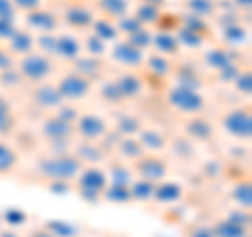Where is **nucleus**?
<instances>
[{
    "mask_svg": "<svg viewBox=\"0 0 252 237\" xmlns=\"http://www.w3.org/2000/svg\"><path fill=\"white\" fill-rule=\"evenodd\" d=\"M15 67V61H13V55L9 49L0 46V72H6V69Z\"/></svg>",
    "mask_w": 252,
    "mask_h": 237,
    "instance_id": "obj_51",
    "label": "nucleus"
},
{
    "mask_svg": "<svg viewBox=\"0 0 252 237\" xmlns=\"http://www.w3.org/2000/svg\"><path fill=\"white\" fill-rule=\"evenodd\" d=\"M93 31H94V36L101 38L103 42H109V40H116L118 38V28H116V23L109 21V17H103V19H94L93 21Z\"/></svg>",
    "mask_w": 252,
    "mask_h": 237,
    "instance_id": "obj_22",
    "label": "nucleus"
},
{
    "mask_svg": "<svg viewBox=\"0 0 252 237\" xmlns=\"http://www.w3.org/2000/svg\"><path fill=\"white\" fill-rule=\"evenodd\" d=\"M80 51H82V44L76 36H72V34L57 36V42H55V55H59L61 59L74 61L76 57H80Z\"/></svg>",
    "mask_w": 252,
    "mask_h": 237,
    "instance_id": "obj_13",
    "label": "nucleus"
},
{
    "mask_svg": "<svg viewBox=\"0 0 252 237\" xmlns=\"http://www.w3.org/2000/svg\"><path fill=\"white\" fill-rule=\"evenodd\" d=\"M189 9L193 11V15H198V17H208L212 13V0H189Z\"/></svg>",
    "mask_w": 252,
    "mask_h": 237,
    "instance_id": "obj_40",
    "label": "nucleus"
},
{
    "mask_svg": "<svg viewBox=\"0 0 252 237\" xmlns=\"http://www.w3.org/2000/svg\"><path fill=\"white\" fill-rule=\"evenodd\" d=\"M135 170H137V175H141V178L149 180V183H160L168 172L166 162L160 160L158 155H147V153H143L135 162Z\"/></svg>",
    "mask_w": 252,
    "mask_h": 237,
    "instance_id": "obj_7",
    "label": "nucleus"
},
{
    "mask_svg": "<svg viewBox=\"0 0 252 237\" xmlns=\"http://www.w3.org/2000/svg\"><path fill=\"white\" fill-rule=\"evenodd\" d=\"M118 130H120V134H124V137H130V134L141 130V122L135 116H122L120 122H118Z\"/></svg>",
    "mask_w": 252,
    "mask_h": 237,
    "instance_id": "obj_38",
    "label": "nucleus"
},
{
    "mask_svg": "<svg viewBox=\"0 0 252 237\" xmlns=\"http://www.w3.org/2000/svg\"><path fill=\"white\" fill-rule=\"evenodd\" d=\"M57 90L61 94L63 101H78V99H84L91 90V80H86L84 76L80 74H67L63 76V80L57 84Z\"/></svg>",
    "mask_w": 252,
    "mask_h": 237,
    "instance_id": "obj_6",
    "label": "nucleus"
},
{
    "mask_svg": "<svg viewBox=\"0 0 252 237\" xmlns=\"http://www.w3.org/2000/svg\"><path fill=\"white\" fill-rule=\"evenodd\" d=\"M15 166H17V153H15V149L0 141V177L13 172Z\"/></svg>",
    "mask_w": 252,
    "mask_h": 237,
    "instance_id": "obj_25",
    "label": "nucleus"
},
{
    "mask_svg": "<svg viewBox=\"0 0 252 237\" xmlns=\"http://www.w3.org/2000/svg\"><path fill=\"white\" fill-rule=\"evenodd\" d=\"M99 6L107 17H116V19L124 17L126 11H128V2L126 0H101Z\"/></svg>",
    "mask_w": 252,
    "mask_h": 237,
    "instance_id": "obj_29",
    "label": "nucleus"
},
{
    "mask_svg": "<svg viewBox=\"0 0 252 237\" xmlns=\"http://www.w3.org/2000/svg\"><path fill=\"white\" fill-rule=\"evenodd\" d=\"M55 42H57V34H42L36 40V44L40 46L42 55H55Z\"/></svg>",
    "mask_w": 252,
    "mask_h": 237,
    "instance_id": "obj_43",
    "label": "nucleus"
},
{
    "mask_svg": "<svg viewBox=\"0 0 252 237\" xmlns=\"http://www.w3.org/2000/svg\"><path fill=\"white\" fill-rule=\"evenodd\" d=\"M28 26L32 30L40 31V34H53V31L57 30V26H59V19L49 11L38 9V11H32L28 15Z\"/></svg>",
    "mask_w": 252,
    "mask_h": 237,
    "instance_id": "obj_12",
    "label": "nucleus"
},
{
    "mask_svg": "<svg viewBox=\"0 0 252 237\" xmlns=\"http://www.w3.org/2000/svg\"><path fill=\"white\" fill-rule=\"evenodd\" d=\"M118 31H126V34H132V31H137L139 28H143V23H141L137 17H120L118 19Z\"/></svg>",
    "mask_w": 252,
    "mask_h": 237,
    "instance_id": "obj_42",
    "label": "nucleus"
},
{
    "mask_svg": "<svg viewBox=\"0 0 252 237\" xmlns=\"http://www.w3.org/2000/svg\"><path fill=\"white\" fill-rule=\"evenodd\" d=\"M74 130H78V134H80L84 141L94 143V141L105 137L107 122L97 114H84V116H78V120L74 124Z\"/></svg>",
    "mask_w": 252,
    "mask_h": 237,
    "instance_id": "obj_4",
    "label": "nucleus"
},
{
    "mask_svg": "<svg viewBox=\"0 0 252 237\" xmlns=\"http://www.w3.org/2000/svg\"><path fill=\"white\" fill-rule=\"evenodd\" d=\"M78 178V191H93V193H103V189L107 187V175L97 166H89L82 168Z\"/></svg>",
    "mask_w": 252,
    "mask_h": 237,
    "instance_id": "obj_8",
    "label": "nucleus"
},
{
    "mask_svg": "<svg viewBox=\"0 0 252 237\" xmlns=\"http://www.w3.org/2000/svg\"><path fill=\"white\" fill-rule=\"evenodd\" d=\"M32 99H34V103L38 107H44V109H57L63 103L57 86L55 84H42V82H38V86L34 89V94H32Z\"/></svg>",
    "mask_w": 252,
    "mask_h": 237,
    "instance_id": "obj_11",
    "label": "nucleus"
},
{
    "mask_svg": "<svg viewBox=\"0 0 252 237\" xmlns=\"http://www.w3.org/2000/svg\"><path fill=\"white\" fill-rule=\"evenodd\" d=\"M116 86H118V90H120L122 99H132L143 90V80L135 74H122L116 80Z\"/></svg>",
    "mask_w": 252,
    "mask_h": 237,
    "instance_id": "obj_17",
    "label": "nucleus"
},
{
    "mask_svg": "<svg viewBox=\"0 0 252 237\" xmlns=\"http://www.w3.org/2000/svg\"><path fill=\"white\" fill-rule=\"evenodd\" d=\"M181 195H183V189L177 183H156L154 187V200L160 204H172L181 200Z\"/></svg>",
    "mask_w": 252,
    "mask_h": 237,
    "instance_id": "obj_19",
    "label": "nucleus"
},
{
    "mask_svg": "<svg viewBox=\"0 0 252 237\" xmlns=\"http://www.w3.org/2000/svg\"><path fill=\"white\" fill-rule=\"evenodd\" d=\"M212 233L219 235V237H244V235H246V231H244V225L233 223V220H229V218L223 220V223H219Z\"/></svg>",
    "mask_w": 252,
    "mask_h": 237,
    "instance_id": "obj_31",
    "label": "nucleus"
},
{
    "mask_svg": "<svg viewBox=\"0 0 252 237\" xmlns=\"http://www.w3.org/2000/svg\"><path fill=\"white\" fill-rule=\"evenodd\" d=\"M158 17H160V9H158L156 4H147L143 2L139 6V11H137V19L141 23H156Z\"/></svg>",
    "mask_w": 252,
    "mask_h": 237,
    "instance_id": "obj_37",
    "label": "nucleus"
},
{
    "mask_svg": "<svg viewBox=\"0 0 252 237\" xmlns=\"http://www.w3.org/2000/svg\"><path fill=\"white\" fill-rule=\"evenodd\" d=\"M187 134L198 141H208L212 139V124L208 120H204V118L195 116L187 122Z\"/></svg>",
    "mask_w": 252,
    "mask_h": 237,
    "instance_id": "obj_20",
    "label": "nucleus"
},
{
    "mask_svg": "<svg viewBox=\"0 0 252 237\" xmlns=\"http://www.w3.org/2000/svg\"><path fill=\"white\" fill-rule=\"evenodd\" d=\"M42 134L53 143H59V141H67L74 134V124H69L61 118L53 116L42 124Z\"/></svg>",
    "mask_w": 252,
    "mask_h": 237,
    "instance_id": "obj_10",
    "label": "nucleus"
},
{
    "mask_svg": "<svg viewBox=\"0 0 252 237\" xmlns=\"http://www.w3.org/2000/svg\"><path fill=\"white\" fill-rule=\"evenodd\" d=\"M145 2H147V4H156V6H158V4H162L164 0H145Z\"/></svg>",
    "mask_w": 252,
    "mask_h": 237,
    "instance_id": "obj_57",
    "label": "nucleus"
},
{
    "mask_svg": "<svg viewBox=\"0 0 252 237\" xmlns=\"http://www.w3.org/2000/svg\"><path fill=\"white\" fill-rule=\"evenodd\" d=\"M17 72L21 74L23 80L38 84V82H44L46 78L51 76L53 61L49 59V55L30 53V55H23V59L19 61V65H17Z\"/></svg>",
    "mask_w": 252,
    "mask_h": 237,
    "instance_id": "obj_2",
    "label": "nucleus"
},
{
    "mask_svg": "<svg viewBox=\"0 0 252 237\" xmlns=\"http://www.w3.org/2000/svg\"><path fill=\"white\" fill-rule=\"evenodd\" d=\"M132 46H137V49H141V51H145L147 46H152V34H149L147 30H143V28H139L137 31H132V34H128V38H126Z\"/></svg>",
    "mask_w": 252,
    "mask_h": 237,
    "instance_id": "obj_35",
    "label": "nucleus"
},
{
    "mask_svg": "<svg viewBox=\"0 0 252 237\" xmlns=\"http://www.w3.org/2000/svg\"><path fill=\"white\" fill-rule=\"evenodd\" d=\"M15 34V26L9 19H0V42H6Z\"/></svg>",
    "mask_w": 252,
    "mask_h": 237,
    "instance_id": "obj_52",
    "label": "nucleus"
},
{
    "mask_svg": "<svg viewBox=\"0 0 252 237\" xmlns=\"http://www.w3.org/2000/svg\"><path fill=\"white\" fill-rule=\"evenodd\" d=\"M105 46H107V42H103L101 38H97V36H89V40H86V49H89V53L91 55H94V57H99V55H103L105 53Z\"/></svg>",
    "mask_w": 252,
    "mask_h": 237,
    "instance_id": "obj_45",
    "label": "nucleus"
},
{
    "mask_svg": "<svg viewBox=\"0 0 252 237\" xmlns=\"http://www.w3.org/2000/svg\"><path fill=\"white\" fill-rule=\"evenodd\" d=\"M225 40L227 42H233V44H240L246 40V30L240 28V26H229L225 28Z\"/></svg>",
    "mask_w": 252,
    "mask_h": 237,
    "instance_id": "obj_44",
    "label": "nucleus"
},
{
    "mask_svg": "<svg viewBox=\"0 0 252 237\" xmlns=\"http://www.w3.org/2000/svg\"><path fill=\"white\" fill-rule=\"evenodd\" d=\"M84 168L82 162L78 160L76 155H69V153H59V155H53V157H46V160H40L38 164V170L44 178H51V180H72L80 175V170Z\"/></svg>",
    "mask_w": 252,
    "mask_h": 237,
    "instance_id": "obj_1",
    "label": "nucleus"
},
{
    "mask_svg": "<svg viewBox=\"0 0 252 237\" xmlns=\"http://www.w3.org/2000/svg\"><path fill=\"white\" fill-rule=\"evenodd\" d=\"M235 2H238V4H242V6H250V2H252V0H235Z\"/></svg>",
    "mask_w": 252,
    "mask_h": 237,
    "instance_id": "obj_56",
    "label": "nucleus"
},
{
    "mask_svg": "<svg viewBox=\"0 0 252 237\" xmlns=\"http://www.w3.org/2000/svg\"><path fill=\"white\" fill-rule=\"evenodd\" d=\"M152 46L156 49L158 55H164V57H168V55H177L179 49H181L177 36L170 34V31H166V30H162V31H158L156 36H152Z\"/></svg>",
    "mask_w": 252,
    "mask_h": 237,
    "instance_id": "obj_14",
    "label": "nucleus"
},
{
    "mask_svg": "<svg viewBox=\"0 0 252 237\" xmlns=\"http://www.w3.org/2000/svg\"><path fill=\"white\" fill-rule=\"evenodd\" d=\"M0 237H15V233H2Z\"/></svg>",
    "mask_w": 252,
    "mask_h": 237,
    "instance_id": "obj_58",
    "label": "nucleus"
},
{
    "mask_svg": "<svg viewBox=\"0 0 252 237\" xmlns=\"http://www.w3.org/2000/svg\"><path fill=\"white\" fill-rule=\"evenodd\" d=\"M139 141L145 151H158V149L166 147V139L156 130H139Z\"/></svg>",
    "mask_w": 252,
    "mask_h": 237,
    "instance_id": "obj_24",
    "label": "nucleus"
},
{
    "mask_svg": "<svg viewBox=\"0 0 252 237\" xmlns=\"http://www.w3.org/2000/svg\"><path fill=\"white\" fill-rule=\"evenodd\" d=\"M15 4L13 0H0V19H9L13 21L15 19Z\"/></svg>",
    "mask_w": 252,
    "mask_h": 237,
    "instance_id": "obj_50",
    "label": "nucleus"
},
{
    "mask_svg": "<svg viewBox=\"0 0 252 237\" xmlns=\"http://www.w3.org/2000/svg\"><path fill=\"white\" fill-rule=\"evenodd\" d=\"M252 76H250V72H246V74H240L238 78H235V86H238V90L240 92H244V94H250V90H252Z\"/></svg>",
    "mask_w": 252,
    "mask_h": 237,
    "instance_id": "obj_49",
    "label": "nucleus"
},
{
    "mask_svg": "<svg viewBox=\"0 0 252 237\" xmlns=\"http://www.w3.org/2000/svg\"><path fill=\"white\" fill-rule=\"evenodd\" d=\"M147 63V67H149V72L156 74V76H168L172 72V65H170V61L164 57V55H152L149 59H145Z\"/></svg>",
    "mask_w": 252,
    "mask_h": 237,
    "instance_id": "obj_30",
    "label": "nucleus"
},
{
    "mask_svg": "<svg viewBox=\"0 0 252 237\" xmlns=\"http://www.w3.org/2000/svg\"><path fill=\"white\" fill-rule=\"evenodd\" d=\"M76 157H78V160H80L82 164H84V160L97 164V162L103 160V153H101V149H99L97 145H93V143H89V141H84V145L78 147Z\"/></svg>",
    "mask_w": 252,
    "mask_h": 237,
    "instance_id": "obj_32",
    "label": "nucleus"
},
{
    "mask_svg": "<svg viewBox=\"0 0 252 237\" xmlns=\"http://www.w3.org/2000/svg\"><path fill=\"white\" fill-rule=\"evenodd\" d=\"M4 220L9 225H23L28 220V214L23 210H17V208H9L4 212Z\"/></svg>",
    "mask_w": 252,
    "mask_h": 237,
    "instance_id": "obj_46",
    "label": "nucleus"
},
{
    "mask_svg": "<svg viewBox=\"0 0 252 237\" xmlns=\"http://www.w3.org/2000/svg\"><path fill=\"white\" fill-rule=\"evenodd\" d=\"M30 237H55V235H51L49 231H46V229H42V231H34Z\"/></svg>",
    "mask_w": 252,
    "mask_h": 237,
    "instance_id": "obj_55",
    "label": "nucleus"
},
{
    "mask_svg": "<svg viewBox=\"0 0 252 237\" xmlns=\"http://www.w3.org/2000/svg\"><path fill=\"white\" fill-rule=\"evenodd\" d=\"M223 128L233 139H250L252 134V116L244 109H233V112L223 116Z\"/></svg>",
    "mask_w": 252,
    "mask_h": 237,
    "instance_id": "obj_5",
    "label": "nucleus"
},
{
    "mask_svg": "<svg viewBox=\"0 0 252 237\" xmlns=\"http://www.w3.org/2000/svg\"><path fill=\"white\" fill-rule=\"evenodd\" d=\"M74 72L93 82L101 76V63L94 57H76L74 59Z\"/></svg>",
    "mask_w": 252,
    "mask_h": 237,
    "instance_id": "obj_18",
    "label": "nucleus"
},
{
    "mask_svg": "<svg viewBox=\"0 0 252 237\" xmlns=\"http://www.w3.org/2000/svg\"><path fill=\"white\" fill-rule=\"evenodd\" d=\"M191 237H215V233H212V229H195Z\"/></svg>",
    "mask_w": 252,
    "mask_h": 237,
    "instance_id": "obj_53",
    "label": "nucleus"
},
{
    "mask_svg": "<svg viewBox=\"0 0 252 237\" xmlns=\"http://www.w3.org/2000/svg\"><path fill=\"white\" fill-rule=\"evenodd\" d=\"M206 63L212 69H217V72L233 65V63H231V55L227 53L225 49H212V51H208L206 53Z\"/></svg>",
    "mask_w": 252,
    "mask_h": 237,
    "instance_id": "obj_28",
    "label": "nucleus"
},
{
    "mask_svg": "<svg viewBox=\"0 0 252 237\" xmlns=\"http://www.w3.org/2000/svg\"><path fill=\"white\" fill-rule=\"evenodd\" d=\"M78 193H80V195L84 197V200H86V202H97V200H99V197H101L99 193H93V191H78Z\"/></svg>",
    "mask_w": 252,
    "mask_h": 237,
    "instance_id": "obj_54",
    "label": "nucleus"
},
{
    "mask_svg": "<svg viewBox=\"0 0 252 237\" xmlns=\"http://www.w3.org/2000/svg\"><path fill=\"white\" fill-rule=\"evenodd\" d=\"M154 187L156 183H149V180H137V183H130V200H139V202H147L154 200Z\"/></svg>",
    "mask_w": 252,
    "mask_h": 237,
    "instance_id": "obj_27",
    "label": "nucleus"
},
{
    "mask_svg": "<svg viewBox=\"0 0 252 237\" xmlns=\"http://www.w3.org/2000/svg\"><path fill=\"white\" fill-rule=\"evenodd\" d=\"M9 51L11 55H30L32 51H34V46H36V40H34V36L28 34V31H19V30H15V34L9 38Z\"/></svg>",
    "mask_w": 252,
    "mask_h": 237,
    "instance_id": "obj_16",
    "label": "nucleus"
},
{
    "mask_svg": "<svg viewBox=\"0 0 252 237\" xmlns=\"http://www.w3.org/2000/svg\"><path fill=\"white\" fill-rule=\"evenodd\" d=\"M15 124H17V120H15V114H13V109H11V103L2 97V94H0V134L13 132Z\"/></svg>",
    "mask_w": 252,
    "mask_h": 237,
    "instance_id": "obj_23",
    "label": "nucleus"
},
{
    "mask_svg": "<svg viewBox=\"0 0 252 237\" xmlns=\"http://www.w3.org/2000/svg\"><path fill=\"white\" fill-rule=\"evenodd\" d=\"M78 109H76V105H69V103H61L59 107H57V118H61V120H65V122H69V124H76V120H78Z\"/></svg>",
    "mask_w": 252,
    "mask_h": 237,
    "instance_id": "obj_41",
    "label": "nucleus"
},
{
    "mask_svg": "<svg viewBox=\"0 0 252 237\" xmlns=\"http://www.w3.org/2000/svg\"><path fill=\"white\" fill-rule=\"evenodd\" d=\"M101 94H103L105 99L112 101V103H118V101H122V94H120V90H118L116 82L105 84V86H103V90H101Z\"/></svg>",
    "mask_w": 252,
    "mask_h": 237,
    "instance_id": "obj_47",
    "label": "nucleus"
},
{
    "mask_svg": "<svg viewBox=\"0 0 252 237\" xmlns=\"http://www.w3.org/2000/svg\"><path fill=\"white\" fill-rule=\"evenodd\" d=\"M109 180L116 185H130V170H126V166H114L109 170Z\"/></svg>",
    "mask_w": 252,
    "mask_h": 237,
    "instance_id": "obj_39",
    "label": "nucleus"
},
{
    "mask_svg": "<svg viewBox=\"0 0 252 237\" xmlns=\"http://www.w3.org/2000/svg\"><path fill=\"white\" fill-rule=\"evenodd\" d=\"M46 231L55 237H74L78 233V229L74 225H67V223H61V220H51L46 225Z\"/></svg>",
    "mask_w": 252,
    "mask_h": 237,
    "instance_id": "obj_33",
    "label": "nucleus"
},
{
    "mask_svg": "<svg viewBox=\"0 0 252 237\" xmlns=\"http://www.w3.org/2000/svg\"><path fill=\"white\" fill-rule=\"evenodd\" d=\"M118 153H120L124 160H132V162H137L141 155L145 153V149L143 145H141V141L139 139H132V137H124L120 141V145H118Z\"/></svg>",
    "mask_w": 252,
    "mask_h": 237,
    "instance_id": "obj_21",
    "label": "nucleus"
},
{
    "mask_svg": "<svg viewBox=\"0 0 252 237\" xmlns=\"http://www.w3.org/2000/svg\"><path fill=\"white\" fill-rule=\"evenodd\" d=\"M112 57L116 63H120L124 67H139L145 63V51L132 46L128 40H124V42H118L112 49Z\"/></svg>",
    "mask_w": 252,
    "mask_h": 237,
    "instance_id": "obj_9",
    "label": "nucleus"
},
{
    "mask_svg": "<svg viewBox=\"0 0 252 237\" xmlns=\"http://www.w3.org/2000/svg\"><path fill=\"white\" fill-rule=\"evenodd\" d=\"M177 40H179V44H185V46H193V49H198V46H202V42H204V36L195 34V31H191V30L181 28L177 31Z\"/></svg>",
    "mask_w": 252,
    "mask_h": 237,
    "instance_id": "obj_34",
    "label": "nucleus"
},
{
    "mask_svg": "<svg viewBox=\"0 0 252 237\" xmlns=\"http://www.w3.org/2000/svg\"><path fill=\"white\" fill-rule=\"evenodd\" d=\"M63 17H65L67 26H72V28H76V30H86V28H91L93 21H94L93 13L86 9V6H80V4L69 6Z\"/></svg>",
    "mask_w": 252,
    "mask_h": 237,
    "instance_id": "obj_15",
    "label": "nucleus"
},
{
    "mask_svg": "<svg viewBox=\"0 0 252 237\" xmlns=\"http://www.w3.org/2000/svg\"><path fill=\"white\" fill-rule=\"evenodd\" d=\"M233 200L238 202L242 208H250V202H252L250 183H240V185H235V189H233Z\"/></svg>",
    "mask_w": 252,
    "mask_h": 237,
    "instance_id": "obj_36",
    "label": "nucleus"
},
{
    "mask_svg": "<svg viewBox=\"0 0 252 237\" xmlns=\"http://www.w3.org/2000/svg\"><path fill=\"white\" fill-rule=\"evenodd\" d=\"M13 4H15V9H21V11H38L42 6V0H13Z\"/></svg>",
    "mask_w": 252,
    "mask_h": 237,
    "instance_id": "obj_48",
    "label": "nucleus"
},
{
    "mask_svg": "<svg viewBox=\"0 0 252 237\" xmlns=\"http://www.w3.org/2000/svg\"><path fill=\"white\" fill-rule=\"evenodd\" d=\"M105 197L107 202H114V204H126V202H130V189L128 185H107L103 189V193H101Z\"/></svg>",
    "mask_w": 252,
    "mask_h": 237,
    "instance_id": "obj_26",
    "label": "nucleus"
},
{
    "mask_svg": "<svg viewBox=\"0 0 252 237\" xmlns=\"http://www.w3.org/2000/svg\"><path fill=\"white\" fill-rule=\"evenodd\" d=\"M168 103L179 109L181 114L198 116L204 109V97L195 89H185V86H175L168 92Z\"/></svg>",
    "mask_w": 252,
    "mask_h": 237,
    "instance_id": "obj_3",
    "label": "nucleus"
}]
</instances>
